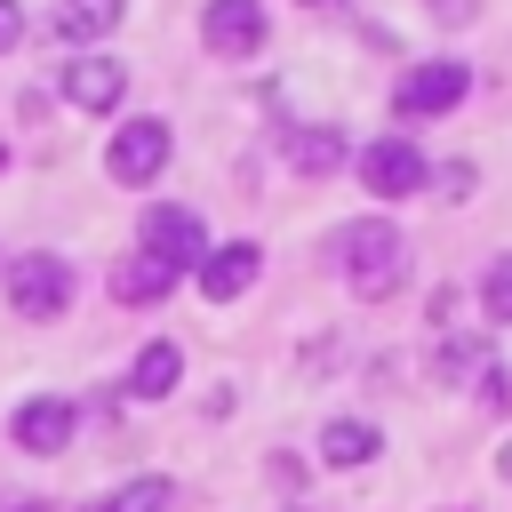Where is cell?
Instances as JSON below:
<instances>
[{"instance_id": "cell-1", "label": "cell", "mask_w": 512, "mask_h": 512, "mask_svg": "<svg viewBox=\"0 0 512 512\" xmlns=\"http://www.w3.org/2000/svg\"><path fill=\"white\" fill-rule=\"evenodd\" d=\"M336 264H344V280H352L360 296H392V288H400V272H408V240H400V224L360 216V224L344 232Z\"/></svg>"}, {"instance_id": "cell-2", "label": "cell", "mask_w": 512, "mask_h": 512, "mask_svg": "<svg viewBox=\"0 0 512 512\" xmlns=\"http://www.w3.org/2000/svg\"><path fill=\"white\" fill-rule=\"evenodd\" d=\"M168 152H176L168 120L144 112V120H120V136L104 144V168H112V184H152V176L168 168Z\"/></svg>"}, {"instance_id": "cell-3", "label": "cell", "mask_w": 512, "mask_h": 512, "mask_svg": "<svg viewBox=\"0 0 512 512\" xmlns=\"http://www.w3.org/2000/svg\"><path fill=\"white\" fill-rule=\"evenodd\" d=\"M8 304H16L24 320H56V312L72 304V264H64V256H16V264H8Z\"/></svg>"}, {"instance_id": "cell-4", "label": "cell", "mask_w": 512, "mask_h": 512, "mask_svg": "<svg viewBox=\"0 0 512 512\" xmlns=\"http://www.w3.org/2000/svg\"><path fill=\"white\" fill-rule=\"evenodd\" d=\"M464 96H472V72H464V64H416V72L400 80L392 112H400V120H440V112H456Z\"/></svg>"}, {"instance_id": "cell-5", "label": "cell", "mask_w": 512, "mask_h": 512, "mask_svg": "<svg viewBox=\"0 0 512 512\" xmlns=\"http://www.w3.org/2000/svg\"><path fill=\"white\" fill-rule=\"evenodd\" d=\"M424 176H432V160H424L408 136H376V144L360 152V184H368L376 200H408Z\"/></svg>"}, {"instance_id": "cell-6", "label": "cell", "mask_w": 512, "mask_h": 512, "mask_svg": "<svg viewBox=\"0 0 512 512\" xmlns=\"http://www.w3.org/2000/svg\"><path fill=\"white\" fill-rule=\"evenodd\" d=\"M136 224H144V256H160L168 272H184V264H200V256H208V232H200V216H192V208H176V200L144 208Z\"/></svg>"}, {"instance_id": "cell-7", "label": "cell", "mask_w": 512, "mask_h": 512, "mask_svg": "<svg viewBox=\"0 0 512 512\" xmlns=\"http://www.w3.org/2000/svg\"><path fill=\"white\" fill-rule=\"evenodd\" d=\"M16 448L24 456H64L72 448V432H80V408L72 400H56V392H32V400H16Z\"/></svg>"}, {"instance_id": "cell-8", "label": "cell", "mask_w": 512, "mask_h": 512, "mask_svg": "<svg viewBox=\"0 0 512 512\" xmlns=\"http://www.w3.org/2000/svg\"><path fill=\"white\" fill-rule=\"evenodd\" d=\"M128 96V72H120V56H104V48H80L72 64H64V104H80V112H112Z\"/></svg>"}, {"instance_id": "cell-9", "label": "cell", "mask_w": 512, "mask_h": 512, "mask_svg": "<svg viewBox=\"0 0 512 512\" xmlns=\"http://www.w3.org/2000/svg\"><path fill=\"white\" fill-rule=\"evenodd\" d=\"M200 40H208L216 56H256V48H264V8H256V0H208Z\"/></svg>"}, {"instance_id": "cell-10", "label": "cell", "mask_w": 512, "mask_h": 512, "mask_svg": "<svg viewBox=\"0 0 512 512\" xmlns=\"http://www.w3.org/2000/svg\"><path fill=\"white\" fill-rule=\"evenodd\" d=\"M256 272H264L256 240H224V248H208V256H200V296L232 304V296H248V288H256Z\"/></svg>"}, {"instance_id": "cell-11", "label": "cell", "mask_w": 512, "mask_h": 512, "mask_svg": "<svg viewBox=\"0 0 512 512\" xmlns=\"http://www.w3.org/2000/svg\"><path fill=\"white\" fill-rule=\"evenodd\" d=\"M176 384H184V344H168V336H160V344H136L128 392H136V400H168Z\"/></svg>"}, {"instance_id": "cell-12", "label": "cell", "mask_w": 512, "mask_h": 512, "mask_svg": "<svg viewBox=\"0 0 512 512\" xmlns=\"http://www.w3.org/2000/svg\"><path fill=\"white\" fill-rule=\"evenodd\" d=\"M168 288H176V272H168L160 256H144V248H136V256L112 272V296H120V304H160Z\"/></svg>"}, {"instance_id": "cell-13", "label": "cell", "mask_w": 512, "mask_h": 512, "mask_svg": "<svg viewBox=\"0 0 512 512\" xmlns=\"http://www.w3.org/2000/svg\"><path fill=\"white\" fill-rule=\"evenodd\" d=\"M376 448H384V440H376V424H368V416H336V424L320 432V456H328L336 472H352V464H368Z\"/></svg>"}, {"instance_id": "cell-14", "label": "cell", "mask_w": 512, "mask_h": 512, "mask_svg": "<svg viewBox=\"0 0 512 512\" xmlns=\"http://www.w3.org/2000/svg\"><path fill=\"white\" fill-rule=\"evenodd\" d=\"M120 8H128V0H56V32H64V40H96V32L120 24Z\"/></svg>"}, {"instance_id": "cell-15", "label": "cell", "mask_w": 512, "mask_h": 512, "mask_svg": "<svg viewBox=\"0 0 512 512\" xmlns=\"http://www.w3.org/2000/svg\"><path fill=\"white\" fill-rule=\"evenodd\" d=\"M288 160H296L304 176H328V168L344 160V136H336V128H288Z\"/></svg>"}, {"instance_id": "cell-16", "label": "cell", "mask_w": 512, "mask_h": 512, "mask_svg": "<svg viewBox=\"0 0 512 512\" xmlns=\"http://www.w3.org/2000/svg\"><path fill=\"white\" fill-rule=\"evenodd\" d=\"M176 496H168V480H120L112 496H96V504H80V512H168Z\"/></svg>"}, {"instance_id": "cell-17", "label": "cell", "mask_w": 512, "mask_h": 512, "mask_svg": "<svg viewBox=\"0 0 512 512\" xmlns=\"http://www.w3.org/2000/svg\"><path fill=\"white\" fill-rule=\"evenodd\" d=\"M480 304H488V320H512V256H496V264H488Z\"/></svg>"}, {"instance_id": "cell-18", "label": "cell", "mask_w": 512, "mask_h": 512, "mask_svg": "<svg viewBox=\"0 0 512 512\" xmlns=\"http://www.w3.org/2000/svg\"><path fill=\"white\" fill-rule=\"evenodd\" d=\"M24 32H32V16H24V0H0V56H8V48L24 40Z\"/></svg>"}, {"instance_id": "cell-19", "label": "cell", "mask_w": 512, "mask_h": 512, "mask_svg": "<svg viewBox=\"0 0 512 512\" xmlns=\"http://www.w3.org/2000/svg\"><path fill=\"white\" fill-rule=\"evenodd\" d=\"M0 512H48V504H40V496H32V504H0Z\"/></svg>"}, {"instance_id": "cell-20", "label": "cell", "mask_w": 512, "mask_h": 512, "mask_svg": "<svg viewBox=\"0 0 512 512\" xmlns=\"http://www.w3.org/2000/svg\"><path fill=\"white\" fill-rule=\"evenodd\" d=\"M504 480H512V448H504Z\"/></svg>"}, {"instance_id": "cell-21", "label": "cell", "mask_w": 512, "mask_h": 512, "mask_svg": "<svg viewBox=\"0 0 512 512\" xmlns=\"http://www.w3.org/2000/svg\"><path fill=\"white\" fill-rule=\"evenodd\" d=\"M304 8H336V0H304Z\"/></svg>"}, {"instance_id": "cell-22", "label": "cell", "mask_w": 512, "mask_h": 512, "mask_svg": "<svg viewBox=\"0 0 512 512\" xmlns=\"http://www.w3.org/2000/svg\"><path fill=\"white\" fill-rule=\"evenodd\" d=\"M0 168H8V152H0Z\"/></svg>"}]
</instances>
